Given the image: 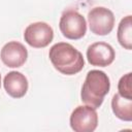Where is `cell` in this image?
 Wrapping results in <instances>:
<instances>
[{
	"mask_svg": "<svg viewBox=\"0 0 132 132\" xmlns=\"http://www.w3.org/2000/svg\"><path fill=\"white\" fill-rule=\"evenodd\" d=\"M2 62L10 68H18L25 64L28 58V51L24 44L18 41H9L1 50Z\"/></svg>",
	"mask_w": 132,
	"mask_h": 132,
	"instance_id": "obj_8",
	"label": "cell"
},
{
	"mask_svg": "<svg viewBox=\"0 0 132 132\" xmlns=\"http://www.w3.org/2000/svg\"><path fill=\"white\" fill-rule=\"evenodd\" d=\"M118 41L126 50L132 47V18L127 15L121 20L118 27Z\"/></svg>",
	"mask_w": 132,
	"mask_h": 132,
	"instance_id": "obj_11",
	"label": "cell"
},
{
	"mask_svg": "<svg viewBox=\"0 0 132 132\" xmlns=\"http://www.w3.org/2000/svg\"><path fill=\"white\" fill-rule=\"evenodd\" d=\"M0 87H1V75H0Z\"/></svg>",
	"mask_w": 132,
	"mask_h": 132,
	"instance_id": "obj_13",
	"label": "cell"
},
{
	"mask_svg": "<svg viewBox=\"0 0 132 132\" xmlns=\"http://www.w3.org/2000/svg\"><path fill=\"white\" fill-rule=\"evenodd\" d=\"M88 22L92 33L103 36L112 31L114 26V15L110 9L98 6L89 11Z\"/></svg>",
	"mask_w": 132,
	"mask_h": 132,
	"instance_id": "obj_5",
	"label": "cell"
},
{
	"mask_svg": "<svg viewBox=\"0 0 132 132\" xmlns=\"http://www.w3.org/2000/svg\"><path fill=\"white\" fill-rule=\"evenodd\" d=\"M116 58L113 47L106 42H95L87 50L88 62L93 66L105 67L110 65Z\"/></svg>",
	"mask_w": 132,
	"mask_h": 132,
	"instance_id": "obj_7",
	"label": "cell"
},
{
	"mask_svg": "<svg viewBox=\"0 0 132 132\" xmlns=\"http://www.w3.org/2000/svg\"><path fill=\"white\" fill-rule=\"evenodd\" d=\"M6 93L12 98H22L28 91V80L26 76L19 71L8 72L3 80Z\"/></svg>",
	"mask_w": 132,
	"mask_h": 132,
	"instance_id": "obj_9",
	"label": "cell"
},
{
	"mask_svg": "<svg viewBox=\"0 0 132 132\" xmlns=\"http://www.w3.org/2000/svg\"><path fill=\"white\" fill-rule=\"evenodd\" d=\"M110 81L107 74L101 70H91L87 73L81 88V101L94 108H98L103 103L104 97L108 94Z\"/></svg>",
	"mask_w": 132,
	"mask_h": 132,
	"instance_id": "obj_2",
	"label": "cell"
},
{
	"mask_svg": "<svg viewBox=\"0 0 132 132\" xmlns=\"http://www.w3.org/2000/svg\"><path fill=\"white\" fill-rule=\"evenodd\" d=\"M70 126L75 132H93L98 126L96 108L89 105L77 106L70 116Z\"/></svg>",
	"mask_w": 132,
	"mask_h": 132,
	"instance_id": "obj_4",
	"label": "cell"
},
{
	"mask_svg": "<svg viewBox=\"0 0 132 132\" xmlns=\"http://www.w3.org/2000/svg\"><path fill=\"white\" fill-rule=\"evenodd\" d=\"M119 94L125 98L132 99V88H131V72L121 77L118 84Z\"/></svg>",
	"mask_w": 132,
	"mask_h": 132,
	"instance_id": "obj_12",
	"label": "cell"
},
{
	"mask_svg": "<svg viewBox=\"0 0 132 132\" xmlns=\"http://www.w3.org/2000/svg\"><path fill=\"white\" fill-rule=\"evenodd\" d=\"M59 27L63 36L72 40L82 38L87 32V22L75 9H67L62 13Z\"/></svg>",
	"mask_w": 132,
	"mask_h": 132,
	"instance_id": "obj_3",
	"label": "cell"
},
{
	"mask_svg": "<svg viewBox=\"0 0 132 132\" xmlns=\"http://www.w3.org/2000/svg\"><path fill=\"white\" fill-rule=\"evenodd\" d=\"M54 38L53 28L44 22L30 24L24 32L25 41L32 47L41 48L47 46Z\"/></svg>",
	"mask_w": 132,
	"mask_h": 132,
	"instance_id": "obj_6",
	"label": "cell"
},
{
	"mask_svg": "<svg viewBox=\"0 0 132 132\" xmlns=\"http://www.w3.org/2000/svg\"><path fill=\"white\" fill-rule=\"evenodd\" d=\"M53 66L61 73L73 75L78 73L85 66V60L79 51L67 42L54 44L48 53Z\"/></svg>",
	"mask_w": 132,
	"mask_h": 132,
	"instance_id": "obj_1",
	"label": "cell"
},
{
	"mask_svg": "<svg viewBox=\"0 0 132 132\" xmlns=\"http://www.w3.org/2000/svg\"><path fill=\"white\" fill-rule=\"evenodd\" d=\"M111 108L117 118L122 121H132V99L125 98L119 93L114 94L111 100Z\"/></svg>",
	"mask_w": 132,
	"mask_h": 132,
	"instance_id": "obj_10",
	"label": "cell"
}]
</instances>
